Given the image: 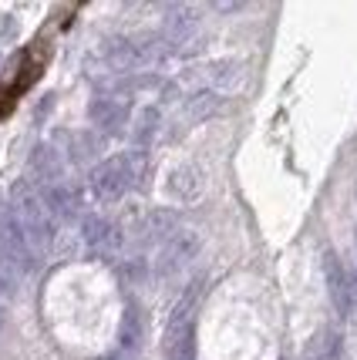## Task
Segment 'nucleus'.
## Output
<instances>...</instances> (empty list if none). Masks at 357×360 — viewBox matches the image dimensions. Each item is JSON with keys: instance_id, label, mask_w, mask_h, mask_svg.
Segmentation results:
<instances>
[{"instance_id": "nucleus-8", "label": "nucleus", "mask_w": 357, "mask_h": 360, "mask_svg": "<svg viewBox=\"0 0 357 360\" xmlns=\"http://www.w3.org/2000/svg\"><path fill=\"white\" fill-rule=\"evenodd\" d=\"M98 51H101V61L108 64L111 71H139V68H145V58H142V41H139V37H125V34H115V37H105Z\"/></svg>"}, {"instance_id": "nucleus-19", "label": "nucleus", "mask_w": 357, "mask_h": 360, "mask_svg": "<svg viewBox=\"0 0 357 360\" xmlns=\"http://www.w3.org/2000/svg\"><path fill=\"white\" fill-rule=\"evenodd\" d=\"M142 333H145V327H142L139 307H135V303H128V307H125V316H122V330H118L122 350H139Z\"/></svg>"}, {"instance_id": "nucleus-22", "label": "nucleus", "mask_w": 357, "mask_h": 360, "mask_svg": "<svg viewBox=\"0 0 357 360\" xmlns=\"http://www.w3.org/2000/svg\"><path fill=\"white\" fill-rule=\"evenodd\" d=\"M11 293H14V283L7 280V273L0 269V300H7V297H11Z\"/></svg>"}, {"instance_id": "nucleus-5", "label": "nucleus", "mask_w": 357, "mask_h": 360, "mask_svg": "<svg viewBox=\"0 0 357 360\" xmlns=\"http://www.w3.org/2000/svg\"><path fill=\"white\" fill-rule=\"evenodd\" d=\"M324 276H327V290H330V300H334L337 314L347 316L357 307V283L330 250L324 252Z\"/></svg>"}, {"instance_id": "nucleus-3", "label": "nucleus", "mask_w": 357, "mask_h": 360, "mask_svg": "<svg viewBox=\"0 0 357 360\" xmlns=\"http://www.w3.org/2000/svg\"><path fill=\"white\" fill-rule=\"evenodd\" d=\"M0 266L17 276H27L34 269V250L14 216H0Z\"/></svg>"}, {"instance_id": "nucleus-18", "label": "nucleus", "mask_w": 357, "mask_h": 360, "mask_svg": "<svg viewBox=\"0 0 357 360\" xmlns=\"http://www.w3.org/2000/svg\"><path fill=\"white\" fill-rule=\"evenodd\" d=\"M98 152H101V139H94V135H88V131H78V135L68 139V155H71L75 165H88V162H94Z\"/></svg>"}, {"instance_id": "nucleus-10", "label": "nucleus", "mask_w": 357, "mask_h": 360, "mask_svg": "<svg viewBox=\"0 0 357 360\" xmlns=\"http://www.w3.org/2000/svg\"><path fill=\"white\" fill-rule=\"evenodd\" d=\"M165 192L175 202H196L202 195V172L192 162H179L169 175H165Z\"/></svg>"}, {"instance_id": "nucleus-21", "label": "nucleus", "mask_w": 357, "mask_h": 360, "mask_svg": "<svg viewBox=\"0 0 357 360\" xmlns=\"http://www.w3.org/2000/svg\"><path fill=\"white\" fill-rule=\"evenodd\" d=\"M122 273L128 276V280H142V273H145V263H142V259H135V263H128Z\"/></svg>"}, {"instance_id": "nucleus-14", "label": "nucleus", "mask_w": 357, "mask_h": 360, "mask_svg": "<svg viewBox=\"0 0 357 360\" xmlns=\"http://www.w3.org/2000/svg\"><path fill=\"white\" fill-rule=\"evenodd\" d=\"M111 162H115V169L122 172V182L128 192L145 186V179H149V152H145V148L118 152V155H111Z\"/></svg>"}, {"instance_id": "nucleus-4", "label": "nucleus", "mask_w": 357, "mask_h": 360, "mask_svg": "<svg viewBox=\"0 0 357 360\" xmlns=\"http://www.w3.org/2000/svg\"><path fill=\"white\" fill-rule=\"evenodd\" d=\"M202 250V236L196 229H179L175 236H169L156 256V273L158 276H172L179 269H186Z\"/></svg>"}, {"instance_id": "nucleus-17", "label": "nucleus", "mask_w": 357, "mask_h": 360, "mask_svg": "<svg viewBox=\"0 0 357 360\" xmlns=\"http://www.w3.org/2000/svg\"><path fill=\"white\" fill-rule=\"evenodd\" d=\"M226 105V98L216 91H196L192 98L186 101V115H189V122H202V118H213V115H219V108Z\"/></svg>"}, {"instance_id": "nucleus-16", "label": "nucleus", "mask_w": 357, "mask_h": 360, "mask_svg": "<svg viewBox=\"0 0 357 360\" xmlns=\"http://www.w3.org/2000/svg\"><path fill=\"white\" fill-rule=\"evenodd\" d=\"M158 125H162V108H158V105H145V108H139L135 122H132V141H135V148H145L149 141L156 139Z\"/></svg>"}, {"instance_id": "nucleus-13", "label": "nucleus", "mask_w": 357, "mask_h": 360, "mask_svg": "<svg viewBox=\"0 0 357 360\" xmlns=\"http://www.w3.org/2000/svg\"><path fill=\"white\" fill-rule=\"evenodd\" d=\"M125 115H128V111H125V101L111 98V94L94 98L92 108H88V118H92V125L98 128V135H115V131H122Z\"/></svg>"}, {"instance_id": "nucleus-24", "label": "nucleus", "mask_w": 357, "mask_h": 360, "mask_svg": "<svg viewBox=\"0 0 357 360\" xmlns=\"http://www.w3.org/2000/svg\"><path fill=\"white\" fill-rule=\"evenodd\" d=\"M354 283H357V280H354Z\"/></svg>"}, {"instance_id": "nucleus-1", "label": "nucleus", "mask_w": 357, "mask_h": 360, "mask_svg": "<svg viewBox=\"0 0 357 360\" xmlns=\"http://www.w3.org/2000/svg\"><path fill=\"white\" fill-rule=\"evenodd\" d=\"M11 209H14V222L20 233L27 236L31 250H47L58 236V226L51 219V212L41 202V192H34L31 182H14L11 186Z\"/></svg>"}, {"instance_id": "nucleus-7", "label": "nucleus", "mask_w": 357, "mask_h": 360, "mask_svg": "<svg viewBox=\"0 0 357 360\" xmlns=\"http://www.w3.org/2000/svg\"><path fill=\"white\" fill-rule=\"evenodd\" d=\"M81 236H84V243H88L94 252H101V256H115V252L125 246L122 226L115 219H108V216H84V219H81Z\"/></svg>"}, {"instance_id": "nucleus-20", "label": "nucleus", "mask_w": 357, "mask_h": 360, "mask_svg": "<svg viewBox=\"0 0 357 360\" xmlns=\"http://www.w3.org/2000/svg\"><path fill=\"white\" fill-rule=\"evenodd\" d=\"M341 357V337L334 330H320L307 344V360H337Z\"/></svg>"}, {"instance_id": "nucleus-15", "label": "nucleus", "mask_w": 357, "mask_h": 360, "mask_svg": "<svg viewBox=\"0 0 357 360\" xmlns=\"http://www.w3.org/2000/svg\"><path fill=\"white\" fill-rule=\"evenodd\" d=\"M179 229H182V226H179V212H175V209H152V212L145 216V236H149L152 243H158V246H162L169 236L179 233Z\"/></svg>"}, {"instance_id": "nucleus-9", "label": "nucleus", "mask_w": 357, "mask_h": 360, "mask_svg": "<svg viewBox=\"0 0 357 360\" xmlns=\"http://www.w3.org/2000/svg\"><path fill=\"white\" fill-rule=\"evenodd\" d=\"M27 172H31V182H37L41 188H51L61 182L64 175V158L61 152L54 148V145H37L31 152V158H27Z\"/></svg>"}, {"instance_id": "nucleus-11", "label": "nucleus", "mask_w": 357, "mask_h": 360, "mask_svg": "<svg viewBox=\"0 0 357 360\" xmlns=\"http://www.w3.org/2000/svg\"><path fill=\"white\" fill-rule=\"evenodd\" d=\"M41 202H44V209L51 212L54 222H71L81 212V192L58 182L51 188H41Z\"/></svg>"}, {"instance_id": "nucleus-6", "label": "nucleus", "mask_w": 357, "mask_h": 360, "mask_svg": "<svg viewBox=\"0 0 357 360\" xmlns=\"http://www.w3.org/2000/svg\"><path fill=\"white\" fill-rule=\"evenodd\" d=\"M199 20L202 14L196 11V7H186V4H179V7H172L169 14H165V20H162V31H158V37L165 41V44L172 47V51H182V47L199 34Z\"/></svg>"}, {"instance_id": "nucleus-2", "label": "nucleus", "mask_w": 357, "mask_h": 360, "mask_svg": "<svg viewBox=\"0 0 357 360\" xmlns=\"http://www.w3.org/2000/svg\"><path fill=\"white\" fill-rule=\"evenodd\" d=\"M182 81H196V84H206V91H239L243 81H246V64L239 58H216V61L196 64V68H186L182 71Z\"/></svg>"}, {"instance_id": "nucleus-12", "label": "nucleus", "mask_w": 357, "mask_h": 360, "mask_svg": "<svg viewBox=\"0 0 357 360\" xmlns=\"http://www.w3.org/2000/svg\"><path fill=\"white\" fill-rule=\"evenodd\" d=\"M88 188H92V195L98 202H118L125 192V182H122V172L115 169V162H101V165H94L92 175H88Z\"/></svg>"}, {"instance_id": "nucleus-23", "label": "nucleus", "mask_w": 357, "mask_h": 360, "mask_svg": "<svg viewBox=\"0 0 357 360\" xmlns=\"http://www.w3.org/2000/svg\"><path fill=\"white\" fill-rule=\"evenodd\" d=\"M0 330H4V307H0Z\"/></svg>"}]
</instances>
